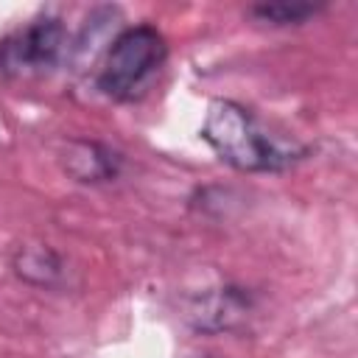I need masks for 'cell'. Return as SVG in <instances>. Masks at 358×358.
I'll return each mask as SVG.
<instances>
[{
	"instance_id": "8992f818",
	"label": "cell",
	"mask_w": 358,
	"mask_h": 358,
	"mask_svg": "<svg viewBox=\"0 0 358 358\" xmlns=\"http://www.w3.org/2000/svg\"><path fill=\"white\" fill-rule=\"evenodd\" d=\"M14 274L36 288H53L64 277V260L59 252H53L45 243H25L11 257Z\"/></svg>"
},
{
	"instance_id": "52a82bcc",
	"label": "cell",
	"mask_w": 358,
	"mask_h": 358,
	"mask_svg": "<svg viewBox=\"0 0 358 358\" xmlns=\"http://www.w3.org/2000/svg\"><path fill=\"white\" fill-rule=\"evenodd\" d=\"M322 11L324 6L319 3H260V6H252L246 14L255 22H263L271 28H288V25H305Z\"/></svg>"
},
{
	"instance_id": "ba28073f",
	"label": "cell",
	"mask_w": 358,
	"mask_h": 358,
	"mask_svg": "<svg viewBox=\"0 0 358 358\" xmlns=\"http://www.w3.org/2000/svg\"><path fill=\"white\" fill-rule=\"evenodd\" d=\"M193 358H213V355H193Z\"/></svg>"
},
{
	"instance_id": "5b68a950",
	"label": "cell",
	"mask_w": 358,
	"mask_h": 358,
	"mask_svg": "<svg viewBox=\"0 0 358 358\" xmlns=\"http://www.w3.org/2000/svg\"><path fill=\"white\" fill-rule=\"evenodd\" d=\"M62 171L81 185H106L115 182L123 171V157L112 145L101 140H87V137H73L62 145L59 151Z\"/></svg>"
},
{
	"instance_id": "7a4b0ae2",
	"label": "cell",
	"mask_w": 358,
	"mask_h": 358,
	"mask_svg": "<svg viewBox=\"0 0 358 358\" xmlns=\"http://www.w3.org/2000/svg\"><path fill=\"white\" fill-rule=\"evenodd\" d=\"M168 59V42L159 28L140 22L123 28L106 48L95 87L101 95L117 103H131L148 92Z\"/></svg>"
},
{
	"instance_id": "3957f363",
	"label": "cell",
	"mask_w": 358,
	"mask_h": 358,
	"mask_svg": "<svg viewBox=\"0 0 358 358\" xmlns=\"http://www.w3.org/2000/svg\"><path fill=\"white\" fill-rule=\"evenodd\" d=\"M67 50V31L59 17L39 14L0 39V73L31 78L53 70Z\"/></svg>"
},
{
	"instance_id": "6da1fadb",
	"label": "cell",
	"mask_w": 358,
	"mask_h": 358,
	"mask_svg": "<svg viewBox=\"0 0 358 358\" xmlns=\"http://www.w3.org/2000/svg\"><path fill=\"white\" fill-rule=\"evenodd\" d=\"M199 137L221 162L241 173H282L310 154L308 145L271 131L252 109L232 98H213L207 103Z\"/></svg>"
},
{
	"instance_id": "277c9868",
	"label": "cell",
	"mask_w": 358,
	"mask_h": 358,
	"mask_svg": "<svg viewBox=\"0 0 358 358\" xmlns=\"http://www.w3.org/2000/svg\"><path fill=\"white\" fill-rule=\"evenodd\" d=\"M257 299L249 288L241 285H215L201 294H196L185 308V322L196 333L218 336V333H235L249 324L255 316Z\"/></svg>"
}]
</instances>
